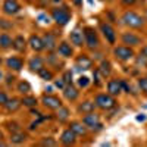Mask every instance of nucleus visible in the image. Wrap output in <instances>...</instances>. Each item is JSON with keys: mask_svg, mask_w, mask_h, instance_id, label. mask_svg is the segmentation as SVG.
<instances>
[{"mask_svg": "<svg viewBox=\"0 0 147 147\" xmlns=\"http://www.w3.org/2000/svg\"><path fill=\"white\" fill-rule=\"evenodd\" d=\"M121 21L125 24L127 27L129 28H134V30H138V28H143L144 27V18L141 15H138L137 12H134V10H127L124 15H122Z\"/></svg>", "mask_w": 147, "mask_h": 147, "instance_id": "f257e3e1", "label": "nucleus"}, {"mask_svg": "<svg viewBox=\"0 0 147 147\" xmlns=\"http://www.w3.org/2000/svg\"><path fill=\"white\" fill-rule=\"evenodd\" d=\"M52 18L60 27H65L71 19V10L65 5H59V7L52 9Z\"/></svg>", "mask_w": 147, "mask_h": 147, "instance_id": "f03ea898", "label": "nucleus"}, {"mask_svg": "<svg viewBox=\"0 0 147 147\" xmlns=\"http://www.w3.org/2000/svg\"><path fill=\"white\" fill-rule=\"evenodd\" d=\"M82 32H84V44H87V47L91 49V50H96L100 44L99 35H97L96 30L93 27H85Z\"/></svg>", "mask_w": 147, "mask_h": 147, "instance_id": "7ed1b4c3", "label": "nucleus"}, {"mask_svg": "<svg viewBox=\"0 0 147 147\" xmlns=\"http://www.w3.org/2000/svg\"><path fill=\"white\" fill-rule=\"evenodd\" d=\"M94 105L96 107L103 109V110H109V109H113L116 106V100L113 96L107 94H97L96 99H94Z\"/></svg>", "mask_w": 147, "mask_h": 147, "instance_id": "20e7f679", "label": "nucleus"}, {"mask_svg": "<svg viewBox=\"0 0 147 147\" xmlns=\"http://www.w3.org/2000/svg\"><path fill=\"white\" fill-rule=\"evenodd\" d=\"M82 124L90 128V129H96V131H99L103 128L102 125V122H100V116L94 113V112H90V113H85L84 118H82Z\"/></svg>", "mask_w": 147, "mask_h": 147, "instance_id": "39448f33", "label": "nucleus"}, {"mask_svg": "<svg viewBox=\"0 0 147 147\" xmlns=\"http://www.w3.org/2000/svg\"><path fill=\"white\" fill-rule=\"evenodd\" d=\"M113 55L116 59L122 60V62H127V60L132 59L134 57V50H132V47L129 46H118L113 49Z\"/></svg>", "mask_w": 147, "mask_h": 147, "instance_id": "423d86ee", "label": "nucleus"}, {"mask_svg": "<svg viewBox=\"0 0 147 147\" xmlns=\"http://www.w3.org/2000/svg\"><path fill=\"white\" fill-rule=\"evenodd\" d=\"M41 103H43L44 107L50 109V110H57L62 106V100L56 96H52V94H44L43 99H41Z\"/></svg>", "mask_w": 147, "mask_h": 147, "instance_id": "0eeeda50", "label": "nucleus"}, {"mask_svg": "<svg viewBox=\"0 0 147 147\" xmlns=\"http://www.w3.org/2000/svg\"><path fill=\"white\" fill-rule=\"evenodd\" d=\"M2 10L5 12L6 15L13 16L21 10V5H19L18 0H5L3 5H2Z\"/></svg>", "mask_w": 147, "mask_h": 147, "instance_id": "6e6552de", "label": "nucleus"}, {"mask_svg": "<svg viewBox=\"0 0 147 147\" xmlns=\"http://www.w3.org/2000/svg\"><path fill=\"white\" fill-rule=\"evenodd\" d=\"M43 44H44V49H47V52H55L57 49V40H56V35L53 32H46L43 37Z\"/></svg>", "mask_w": 147, "mask_h": 147, "instance_id": "1a4fd4ad", "label": "nucleus"}, {"mask_svg": "<svg viewBox=\"0 0 147 147\" xmlns=\"http://www.w3.org/2000/svg\"><path fill=\"white\" fill-rule=\"evenodd\" d=\"M100 30H102V32H103V35H105V38H106L110 44H115V41H116V32H115L113 27L109 25L107 22H102V24H100Z\"/></svg>", "mask_w": 147, "mask_h": 147, "instance_id": "9d476101", "label": "nucleus"}, {"mask_svg": "<svg viewBox=\"0 0 147 147\" xmlns=\"http://www.w3.org/2000/svg\"><path fill=\"white\" fill-rule=\"evenodd\" d=\"M122 43L125 46H129V47L138 46V44H141V37H138L134 32H124L122 34Z\"/></svg>", "mask_w": 147, "mask_h": 147, "instance_id": "9b49d317", "label": "nucleus"}, {"mask_svg": "<svg viewBox=\"0 0 147 147\" xmlns=\"http://www.w3.org/2000/svg\"><path fill=\"white\" fill-rule=\"evenodd\" d=\"M60 143H62L63 146H74L77 143V134L74 132L71 128L65 129L62 132V136H60Z\"/></svg>", "mask_w": 147, "mask_h": 147, "instance_id": "f8f14e48", "label": "nucleus"}, {"mask_svg": "<svg viewBox=\"0 0 147 147\" xmlns=\"http://www.w3.org/2000/svg\"><path fill=\"white\" fill-rule=\"evenodd\" d=\"M63 96H65V99H66V100L74 102V100H77V99H78L80 91H78V88L74 87L72 82H71V84H66V85H65V88H63Z\"/></svg>", "mask_w": 147, "mask_h": 147, "instance_id": "ddd939ff", "label": "nucleus"}, {"mask_svg": "<svg viewBox=\"0 0 147 147\" xmlns=\"http://www.w3.org/2000/svg\"><path fill=\"white\" fill-rule=\"evenodd\" d=\"M28 44H30V47L32 49L34 52H41V50H44V44H43V40H41L40 35L32 34V35L30 37V40H28Z\"/></svg>", "mask_w": 147, "mask_h": 147, "instance_id": "4468645a", "label": "nucleus"}, {"mask_svg": "<svg viewBox=\"0 0 147 147\" xmlns=\"http://www.w3.org/2000/svg\"><path fill=\"white\" fill-rule=\"evenodd\" d=\"M6 65H7L9 69L19 72V71L24 68V60H22L21 57H18V56H12V57H9V59L6 60Z\"/></svg>", "mask_w": 147, "mask_h": 147, "instance_id": "2eb2a0df", "label": "nucleus"}, {"mask_svg": "<svg viewBox=\"0 0 147 147\" xmlns=\"http://www.w3.org/2000/svg\"><path fill=\"white\" fill-rule=\"evenodd\" d=\"M28 68L31 72H38L41 68H44V59L41 56H34L30 59L28 62Z\"/></svg>", "mask_w": 147, "mask_h": 147, "instance_id": "dca6fc26", "label": "nucleus"}, {"mask_svg": "<svg viewBox=\"0 0 147 147\" xmlns=\"http://www.w3.org/2000/svg\"><path fill=\"white\" fill-rule=\"evenodd\" d=\"M12 47L15 49L18 53H24L27 49V40L24 38V35H16L13 41H12Z\"/></svg>", "mask_w": 147, "mask_h": 147, "instance_id": "f3484780", "label": "nucleus"}, {"mask_svg": "<svg viewBox=\"0 0 147 147\" xmlns=\"http://www.w3.org/2000/svg\"><path fill=\"white\" fill-rule=\"evenodd\" d=\"M121 91H122V87H121V80H110L109 82H107V93L110 94V96H118V94H121Z\"/></svg>", "mask_w": 147, "mask_h": 147, "instance_id": "a211bd4d", "label": "nucleus"}, {"mask_svg": "<svg viewBox=\"0 0 147 147\" xmlns=\"http://www.w3.org/2000/svg\"><path fill=\"white\" fill-rule=\"evenodd\" d=\"M75 62H77V68L78 69H90L93 66V60L87 55H80Z\"/></svg>", "mask_w": 147, "mask_h": 147, "instance_id": "6ab92c4d", "label": "nucleus"}, {"mask_svg": "<svg viewBox=\"0 0 147 147\" xmlns=\"http://www.w3.org/2000/svg\"><path fill=\"white\" fill-rule=\"evenodd\" d=\"M57 53L60 55V56H63V57H71L72 56V53H74V50H72V47H71V44L69 43H66V41H62L59 46H57Z\"/></svg>", "mask_w": 147, "mask_h": 147, "instance_id": "aec40b11", "label": "nucleus"}, {"mask_svg": "<svg viewBox=\"0 0 147 147\" xmlns=\"http://www.w3.org/2000/svg\"><path fill=\"white\" fill-rule=\"evenodd\" d=\"M25 140H27V134L24 131L18 129V131L10 132V143L12 144H22Z\"/></svg>", "mask_w": 147, "mask_h": 147, "instance_id": "412c9836", "label": "nucleus"}, {"mask_svg": "<svg viewBox=\"0 0 147 147\" xmlns=\"http://www.w3.org/2000/svg\"><path fill=\"white\" fill-rule=\"evenodd\" d=\"M21 106H22L21 100L16 99V97H12V99H7V102H6V105L3 107L7 110V112H16Z\"/></svg>", "mask_w": 147, "mask_h": 147, "instance_id": "4be33fe9", "label": "nucleus"}, {"mask_svg": "<svg viewBox=\"0 0 147 147\" xmlns=\"http://www.w3.org/2000/svg\"><path fill=\"white\" fill-rule=\"evenodd\" d=\"M69 40L74 46L77 47H81L84 44V38H82V32H80L78 30H74L71 34H69Z\"/></svg>", "mask_w": 147, "mask_h": 147, "instance_id": "5701e85b", "label": "nucleus"}, {"mask_svg": "<svg viewBox=\"0 0 147 147\" xmlns=\"http://www.w3.org/2000/svg\"><path fill=\"white\" fill-rule=\"evenodd\" d=\"M97 69H99V72L103 75V78H106V77H109L110 74H112V63H110L109 60H102Z\"/></svg>", "mask_w": 147, "mask_h": 147, "instance_id": "b1692460", "label": "nucleus"}, {"mask_svg": "<svg viewBox=\"0 0 147 147\" xmlns=\"http://www.w3.org/2000/svg\"><path fill=\"white\" fill-rule=\"evenodd\" d=\"M69 127L77 136H85V134H87V127H85L82 122H71Z\"/></svg>", "mask_w": 147, "mask_h": 147, "instance_id": "393cba45", "label": "nucleus"}, {"mask_svg": "<svg viewBox=\"0 0 147 147\" xmlns=\"http://www.w3.org/2000/svg\"><path fill=\"white\" fill-rule=\"evenodd\" d=\"M12 37L9 35V34H6V32H3V34H0V49L2 50H7V49H10L12 47Z\"/></svg>", "mask_w": 147, "mask_h": 147, "instance_id": "a878e982", "label": "nucleus"}, {"mask_svg": "<svg viewBox=\"0 0 147 147\" xmlns=\"http://www.w3.org/2000/svg\"><path fill=\"white\" fill-rule=\"evenodd\" d=\"M94 107H96V105H94V102H90V100H85V102H82L80 106H78V112H81V113H90V112H94Z\"/></svg>", "mask_w": 147, "mask_h": 147, "instance_id": "bb28decb", "label": "nucleus"}, {"mask_svg": "<svg viewBox=\"0 0 147 147\" xmlns=\"http://www.w3.org/2000/svg\"><path fill=\"white\" fill-rule=\"evenodd\" d=\"M56 118H57V121H59V122H65V121H68V118H69V109H68V107H65V106L62 105V106H60V107L57 109Z\"/></svg>", "mask_w": 147, "mask_h": 147, "instance_id": "cd10ccee", "label": "nucleus"}, {"mask_svg": "<svg viewBox=\"0 0 147 147\" xmlns=\"http://www.w3.org/2000/svg\"><path fill=\"white\" fill-rule=\"evenodd\" d=\"M21 103L25 106V107H30V109H32V107H35L37 106V99L34 96H24L22 97V100H21Z\"/></svg>", "mask_w": 147, "mask_h": 147, "instance_id": "c85d7f7f", "label": "nucleus"}, {"mask_svg": "<svg viewBox=\"0 0 147 147\" xmlns=\"http://www.w3.org/2000/svg\"><path fill=\"white\" fill-rule=\"evenodd\" d=\"M16 90L21 93V94H28L30 91H31V84L28 82V81H19L18 82V85H16Z\"/></svg>", "mask_w": 147, "mask_h": 147, "instance_id": "c756f323", "label": "nucleus"}, {"mask_svg": "<svg viewBox=\"0 0 147 147\" xmlns=\"http://www.w3.org/2000/svg\"><path fill=\"white\" fill-rule=\"evenodd\" d=\"M37 74H38V77H40V78H43V80H46V81L53 80V72H52L50 69H47L46 66H44V68H41Z\"/></svg>", "mask_w": 147, "mask_h": 147, "instance_id": "7c9ffc66", "label": "nucleus"}, {"mask_svg": "<svg viewBox=\"0 0 147 147\" xmlns=\"http://www.w3.org/2000/svg\"><path fill=\"white\" fill-rule=\"evenodd\" d=\"M102 78H103V75L99 72V69H96V71H94V84L97 85V87H100V85L103 84V82H102Z\"/></svg>", "mask_w": 147, "mask_h": 147, "instance_id": "2f4dec72", "label": "nucleus"}, {"mask_svg": "<svg viewBox=\"0 0 147 147\" xmlns=\"http://www.w3.org/2000/svg\"><path fill=\"white\" fill-rule=\"evenodd\" d=\"M12 27H13V24H12L10 21H7V19H0V28L2 30H10Z\"/></svg>", "mask_w": 147, "mask_h": 147, "instance_id": "473e14b6", "label": "nucleus"}, {"mask_svg": "<svg viewBox=\"0 0 147 147\" xmlns=\"http://www.w3.org/2000/svg\"><path fill=\"white\" fill-rule=\"evenodd\" d=\"M88 84H90V80H88L87 77H80V78H78V87H80V88H85Z\"/></svg>", "mask_w": 147, "mask_h": 147, "instance_id": "72a5a7b5", "label": "nucleus"}, {"mask_svg": "<svg viewBox=\"0 0 147 147\" xmlns=\"http://www.w3.org/2000/svg\"><path fill=\"white\" fill-rule=\"evenodd\" d=\"M136 63H137L138 66H146V68H147V57L140 53V56H137V59H136Z\"/></svg>", "mask_w": 147, "mask_h": 147, "instance_id": "f704fd0d", "label": "nucleus"}, {"mask_svg": "<svg viewBox=\"0 0 147 147\" xmlns=\"http://www.w3.org/2000/svg\"><path fill=\"white\" fill-rule=\"evenodd\" d=\"M41 146H56V141L52 138V137H44L41 141H40Z\"/></svg>", "mask_w": 147, "mask_h": 147, "instance_id": "c9c22d12", "label": "nucleus"}, {"mask_svg": "<svg viewBox=\"0 0 147 147\" xmlns=\"http://www.w3.org/2000/svg\"><path fill=\"white\" fill-rule=\"evenodd\" d=\"M138 85H140L141 91L147 94V77H144V78H140V80H138Z\"/></svg>", "mask_w": 147, "mask_h": 147, "instance_id": "e433bc0d", "label": "nucleus"}, {"mask_svg": "<svg viewBox=\"0 0 147 147\" xmlns=\"http://www.w3.org/2000/svg\"><path fill=\"white\" fill-rule=\"evenodd\" d=\"M6 127H7V129H9L10 132H13V131H18V129H21V128H19V125L16 124V122H7V124H6Z\"/></svg>", "mask_w": 147, "mask_h": 147, "instance_id": "4c0bfd02", "label": "nucleus"}, {"mask_svg": "<svg viewBox=\"0 0 147 147\" xmlns=\"http://www.w3.org/2000/svg\"><path fill=\"white\" fill-rule=\"evenodd\" d=\"M7 94L5 93V91H0V106H5L6 105V102H7Z\"/></svg>", "mask_w": 147, "mask_h": 147, "instance_id": "58836bf2", "label": "nucleus"}, {"mask_svg": "<svg viewBox=\"0 0 147 147\" xmlns=\"http://www.w3.org/2000/svg\"><path fill=\"white\" fill-rule=\"evenodd\" d=\"M71 78H72V72L71 71H66L63 74V77H62V80L65 81V84H71Z\"/></svg>", "mask_w": 147, "mask_h": 147, "instance_id": "ea45409f", "label": "nucleus"}, {"mask_svg": "<svg viewBox=\"0 0 147 147\" xmlns=\"http://www.w3.org/2000/svg\"><path fill=\"white\" fill-rule=\"evenodd\" d=\"M137 2H138V0H121V3L127 5V6H132V5H136Z\"/></svg>", "mask_w": 147, "mask_h": 147, "instance_id": "a19ab883", "label": "nucleus"}, {"mask_svg": "<svg viewBox=\"0 0 147 147\" xmlns=\"http://www.w3.org/2000/svg\"><path fill=\"white\" fill-rule=\"evenodd\" d=\"M55 84H56V87H59V88H62V90L65 88V85H66V84H65V81H63L62 78H60V80H57V81H56Z\"/></svg>", "mask_w": 147, "mask_h": 147, "instance_id": "79ce46f5", "label": "nucleus"}, {"mask_svg": "<svg viewBox=\"0 0 147 147\" xmlns=\"http://www.w3.org/2000/svg\"><path fill=\"white\" fill-rule=\"evenodd\" d=\"M38 19H41V22H44V24H49V22H50V18L46 16L44 13H43V15H40V16H38Z\"/></svg>", "mask_w": 147, "mask_h": 147, "instance_id": "37998d69", "label": "nucleus"}, {"mask_svg": "<svg viewBox=\"0 0 147 147\" xmlns=\"http://www.w3.org/2000/svg\"><path fill=\"white\" fill-rule=\"evenodd\" d=\"M13 80H15L13 75H7V85H10L12 82H13Z\"/></svg>", "mask_w": 147, "mask_h": 147, "instance_id": "c03bdc74", "label": "nucleus"}, {"mask_svg": "<svg viewBox=\"0 0 147 147\" xmlns=\"http://www.w3.org/2000/svg\"><path fill=\"white\" fill-rule=\"evenodd\" d=\"M141 55H143V56H146V57H147V46H144V47H143V49H141Z\"/></svg>", "mask_w": 147, "mask_h": 147, "instance_id": "a18cd8bd", "label": "nucleus"}, {"mask_svg": "<svg viewBox=\"0 0 147 147\" xmlns=\"http://www.w3.org/2000/svg\"><path fill=\"white\" fill-rule=\"evenodd\" d=\"M49 2H52L55 5H62V0H49Z\"/></svg>", "mask_w": 147, "mask_h": 147, "instance_id": "49530a36", "label": "nucleus"}, {"mask_svg": "<svg viewBox=\"0 0 147 147\" xmlns=\"http://www.w3.org/2000/svg\"><path fill=\"white\" fill-rule=\"evenodd\" d=\"M2 140H3V132L0 131V141H2Z\"/></svg>", "mask_w": 147, "mask_h": 147, "instance_id": "de8ad7c7", "label": "nucleus"}, {"mask_svg": "<svg viewBox=\"0 0 147 147\" xmlns=\"http://www.w3.org/2000/svg\"><path fill=\"white\" fill-rule=\"evenodd\" d=\"M2 78H3V72H2V71H0V80H2Z\"/></svg>", "mask_w": 147, "mask_h": 147, "instance_id": "09e8293b", "label": "nucleus"}, {"mask_svg": "<svg viewBox=\"0 0 147 147\" xmlns=\"http://www.w3.org/2000/svg\"><path fill=\"white\" fill-rule=\"evenodd\" d=\"M2 63H3V59H2V57H0V65H2Z\"/></svg>", "mask_w": 147, "mask_h": 147, "instance_id": "8fccbe9b", "label": "nucleus"}, {"mask_svg": "<svg viewBox=\"0 0 147 147\" xmlns=\"http://www.w3.org/2000/svg\"><path fill=\"white\" fill-rule=\"evenodd\" d=\"M102 2H110V0H102Z\"/></svg>", "mask_w": 147, "mask_h": 147, "instance_id": "3c124183", "label": "nucleus"}, {"mask_svg": "<svg viewBox=\"0 0 147 147\" xmlns=\"http://www.w3.org/2000/svg\"><path fill=\"white\" fill-rule=\"evenodd\" d=\"M25 2H32V0H25Z\"/></svg>", "mask_w": 147, "mask_h": 147, "instance_id": "603ef678", "label": "nucleus"}]
</instances>
